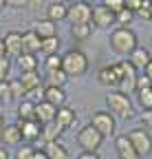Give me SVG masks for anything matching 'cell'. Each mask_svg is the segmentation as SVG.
<instances>
[{
	"instance_id": "obj_36",
	"label": "cell",
	"mask_w": 152,
	"mask_h": 159,
	"mask_svg": "<svg viewBox=\"0 0 152 159\" xmlns=\"http://www.w3.org/2000/svg\"><path fill=\"white\" fill-rule=\"evenodd\" d=\"M11 99V89H9V80L0 82V102H9Z\"/></svg>"
},
{
	"instance_id": "obj_23",
	"label": "cell",
	"mask_w": 152,
	"mask_h": 159,
	"mask_svg": "<svg viewBox=\"0 0 152 159\" xmlns=\"http://www.w3.org/2000/svg\"><path fill=\"white\" fill-rule=\"evenodd\" d=\"M20 122H35V102H20L15 108Z\"/></svg>"
},
{
	"instance_id": "obj_1",
	"label": "cell",
	"mask_w": 152,
	"mask_h": 159,
	"mask_svg": "<svg viewBox=\"0 0 152 159\" xmlns=\"http://www.w3.org/2000/svg\"><path fill=\"white\" fill-rule=\"evenodd\" d=\"M108 42H110V49H112V51H117V53H121V55H130L132 51L139 47L137 33L132 31L130 27H117L115 31L110 33Z\"/></svg>"
},
{
	"instance_id": "obj_34",
	"label": "cell",
	"mask_w": 152,
	"mask_h": 159,
	"mask_svg": "<svg viewBox=\"0 0 152 159\" xmlns=\"http://www.w3.org/2000/svg\"><path fill=\"white\" fill-rule=\"evenodd\" d=\"M9 89H11V97H24L27 89L22 86L20 80H9Z\"/></svg>"
},
{
	"instance_id": "obj_37",
	"label": "cell",
	"mask_w": 152,
	"mask_h": 159,
	"mask_svg": "<svg viewBox=\"0 0 152 159\" xmlns=\"http://www.w3.org/2000/svg\"><path fill=\"white\" fill-rule=\"evenodd\" d=\"M9 69H11L9 60H7V57H0V82L9 77Z\"/></svg>"
},
{
	"instance_id": "obj_47",
	"label": "cell",
	"mask_w": 152,
	"mask_h": 159,
	"mask_svg": "<svg viewBox=\"0 0 152 159\" xmlns=\"http://www.w3.org/2000/svg\"><path fill=\"white\" fill-rule=\"evenodd\" d=\"M5 128V117H2V113H0V130Z\"/></svg>"
},
{
	"instance_id": "obj_8",
	"label": "cell",
	"mask_w": 152,
	"mask_h": 159,
	"mask_svg": "<svg viewBox=\"0 0 152 159\" xmlns=\"http://www.w3.org/2000/svg\"><path fill=\"white\" fill-rule=\"evenodd\" d=\"M97 80H99V84H104V86H110V89H115V86H121V80H124L121 62H117V64H108V66L99 69V73H97Z\"/></svg>"
},
{
	"instance_id": "obj_32",
	"label": "cell",
	"mask_w": 152,
	"mask_h": 159,
	"mask_svg": "<svg viewBox=\"0 0 152 159\" xmlns=\"http://www.w3.org/2000/svg\"><path fill=\"white\" fill-rule=\"evenodd\" d=\"M33 152H35L33 144H22V146H18V150H15V157H13V159H31V157H33Z\"/></svg>"
},
{
	"instance_id": "obj_9",
	"label": "cell",
	"mask_w": 152,
	"mask_h": 159,
	"mask_svg": "<svg viewBox=\"0 0 152 159\" xmlns=\"http://www.w3.org/2000/svg\"><path fill=\"white\" fill-rule=\"evenodd\" d=\"M90 25H95L97 29H110L112 25H115V13L108 11L104 5H95V7H93Z\"/></svg>"
},
{
	"instance_id": "obj_20",
	"label": "cell",
	"mask_w": 152,
	"mask_h": 159,
	"mask_svg": "<svg viewBox=\"0 0 152 159\" xmlns=\"http://www.w3.org/2000/svg\"><path fill=\"white\" fill-rule=\"evenodd\" d=\"M121 71H124L121 86H126V89H132V91H135V82H137V69L130 64V60H124V62H121Z\"/></svg>"
},
{
	"instance_id": "obj_44",
	"label": "cell",
	"mask_w": 152,
	"mask_h": 159,
	"mask_svg": "<svg viewBox=\"0 0 152 159\" xmlns=\"http://www.w3.org/2000/svg\"><path fill=\"white\" fill-rule=\"evenodd\" d=\"M31 159H49V157H46V155H44V152H42V150H35V152H33V157H31Z\"/></svg>"
},
{
	"instance_id": "obj_11",
	"label": "cell",
	"mask_w": 152,
	"mask_h": 159,
	"mask_svg": "<svg viewBox=\"0 0 152 159\" xmlns=\"http://www.w3.org/2000/svg\"><path fill=\"white\" fill-rule=\"evenodd\" d=\"M18 128H20L22 142H27V144H33L35 139L42 137V124H37V122H18Z\"/></svg>"
},
{
	"instance_id": "obj_6",
	"label": "cell",
	"mask_w": 152,
	"mask_h": 159,
	"mask_svg": "<svg viewBox=\"0 0 152 159\" xmlns=\"http://www.w3.org/2000/svg\"><path fill=\"white\" fill-rule=\"evenodd\" d=\"M90 18H93V7L86 5L84 0L73 2L66 9V20H68L71 25H90Z\"/></svg>"
},
{
	"instance_id": "obj_4",
	"label": "cell",
	"mask_w": 152,
	"mask_h": 159,
	"mask_svg": "<svg viewBox=\"0 0 152 159\" xmlns=\"http://www.w3.org/2000/svg\"><path fill=\"white\" fill-rule=\"evenodd\" d=\"M102 142H104V137L95 130L90 124H86V126L80 128V133H77V144L84 148V152H97L99 146H102Z\"/></svg>"
},
{
	"instance_id": "obj_38",
	"label": "cell",
	"mask_w": 152,
	"mask_h": 159,
	"mask_svg": "<svg viewBox=\"0 0 152 159\" xmlns=\"http://www.w3.org/2000/svg\"><path fill=\"white\" fill-rule=\"evenodd\" d=\"M152 86V82L141 73V75H137V82H135V91H141V89H150Z\"/></svg>"
},
{
	"instance_id": "obj_17",
	"label": "cell",
	"mask_w": 152,
	"mask_h": 159,
	"mask_svg": "<svg viewBox=\"0 0 152 159\" xmlns=\"http://www.w3.org/2000/svg\"><path fill=\"white\" fill-rule=\"evenodd\" d=\"M20 82H22V86L27 89V93H37V91L42 89V77H40V73H37V71L22 73V75H20Z\"/></svg>"
},
{
	"instance_id": "obj_41",
	"label": "cell",
	"mask_w": 152,
	"mask_h": 159,
	"mask_svg": "<svg viewBox=\"0 0 152 159\" xmlns=\"http://www.w3.org/2000/svg\"><path fill=\"white\" fill-rule=\"evenodd\" d=\"M141 119H143V124H150V126H152V108H150V111H143Z\"/></svg>"
},
{
	"instance_id": "obj_16",
	"label": "cell",
	"mask_w": 152,
	"mask_h": 159,
	"mask_svg": "<svg viewBox=\"0 0 152 159\" xmlns=\"http://www.w3.org/2000/svg\"><path fill=\"white\" fill-rule=\"evenodd\" d=\"M0 142H2V144H9V146H20L22 135H20L18 124H5V128L0 130Z\"/></svg>"
},
{
	"instance_id": "obj_33",
	"label": "cell",
	"mask_w": 152,
	"mask_h": 159,
	"mask_svg": "<svg viewBox=\"0 0 152 159\" xmlns=\"http://www.w3.org/2000/svg\"><path fill=\"white\" fill-rule=\"evenodd\" d=\"M44 66H46V71H58V69H62V55H60V53L49 55V57L44 60Z\"/></svg>"
},
{
	"instance_id": "obj_45",
	"label": "cell",
	"mask_w": 152,
	"mask_h": 159,
	"mask_svg": "<svg viewBox=\"0 0 152 159\" xmlns=\"http://www.w3.org/2000/svg\"><path fill=\"white\" fill-rule=\"evenodd\" d=\"M0 159H9V152H7L5 146H0Z\"/></svg>"
},
{
	"instance_id": "obj_39",
	"label": "cell",
	"mask_w": 152,
	"mask_h": 159,
	"mask_svg": "<svg viewBox=\"0 0 152 159\" xmlns=\"http://www.w3.org/2000/svg\"><path fill=\"white\" fill-rule=\"evenodd\" d=\"M5 2H7L9 7H15V9H24V7L31 5V0H5Z\"/></svg>"
},
{
	"instance_id": "obj_29",
	"label": "cell",
	"mask_w": 152,
	"mask_h": 159,
	"mask_svg": "<svg viewBox=\"0 0 152 159\" xmlns=\"http://www.w3.org/2000/svg\"><path fill=\"white\" fill-rule=\"evenodd\" d=\"M90 31H93V25H71L73 40H80V42H84V40L90 38Z\"/></svg>"
},
{
	"instance_id": "obj_27",
	"label": "cell",
	"mask_w": 152,
	"mask_h": 159,
	"mask_svg": "<svg viewBox=\"0 0 152 159\" xmlns=\"http://www.w3.org/2000/svg\"><path fill=\"white\" fill-rule=\"evenodd\" d=\"M46 86H60V89H64V84L68 82V75L62 71V69H58V71H49L46 73Z\"/></svg>"
},
{
	"instance_id": "obj_28",
	"label": "cell",
	"mask_w": 152,
	"mask_h": 159,
	"mask_svg": "<svg viewBox=\"0 0 152 159\" xmlns=\"http://www.w3.org/2000/svg\"><path fill=\"white\" fill-rule=\"evenodd\" d=\"M60 51V38L58 35H53V38H44L42 40V44H40V53H44L46 57L49 55H55Z\"/></svg>"
},
{
	"instance_id": "obj_7",
	"label": "cell",
	"mask_w": 152,
	"mask_h": 159,
	"mask_svg": "<svg viewBox=\"0 0 152 159\" xmlns=\"http://www.w3.org/2000/svg\"><path fill=\"white\" fill-rule=\"evenodd\" d=\"M128 139H130L132 148H135V152H137L139 157L150 155V150H152V137H150V133H148L145 128L130 130V133H128Z\"/></svg>"
},
{
	"instance_id": "obj_49",
	"label": "cell",
	"mask_w": 152,
	"mask_h": 159,
	"mask_svg": "<svg viewBox=\"0 0 152 159\" xmlns=\"http://www.w3.org/2000/svg\"><path fill=\"white\" fill-rule=\"evenodd\" d=\"M5 7H7V2H5V0H0V11H2Z\"/></svg>"
},
{
	"instance_id": "obj_26",
	"label": "cell",
	"mask_w": 152,
	"mask_h": 159,
	"mask_svg": "<svg viewBox=\"0 0 152 159\" xmlns=\"http://www.w3.org/2000/svg\"><path fill=\"white\" fill-rule=\"evenodd\" d=\"M64 133V128L58 124V122H51V124H44L42 126V137H44V144L46 142H58V137Z\"/></svg>"
},
{
	"instance_id": "obj_3",
	"label": "cell",
	"mask_w": 152,
	"mask_h": 159,
	"mask_svg": "<svg viewBox=\"0 0 152 159\" xmlns=\"http://www.w3.org/2000/svg\"><path fill=\"white\" fill-rule=\"evenodd\" d=\"M62 71L68 77H80L88 71V57L86 53L77 51V49H71L62 55Z\"/></svg>"
},
{
	"instance_id": "obj_21",
	"label": "cell",
	"mask_w": 152,
	"mask_h": 159,
	"mask_svg": "<svg viewBox=\"0 0 152 159\" xmlns=\"http://www.w3.org/2000/svg\"><path fill=\"white\" fill-rule=\"evenodd\" d=\"M150 60H152L150 57V51H145L143 47H137L135 51L130 53V64L135 66V69H141V71L145 69V64L150 62Z\"/></svg>"
},
{
	"instance_id": "obj_15",
	"label": "cell",
	"mask_w": 152,
	"mask_h": 159,
	"mask_svg": "<svg viewBox=\"0 0 152 159\" xmlns=\"http://www.w3.org/2000/svg\"><path fill=\"white\" fill-rule=\"evenodd\" d=\"M115 150H117L119 159H139V155L135 152V148H132L128 135H119V137H115Z\"/></svg>"
},
{
	"instance_id": "obj_51",
	"label": "cell",
	"mask_w": 152,
	"mask_h": 159,
	"mask_svg": "<svg viewBox=\"0 0 152 159\" xmlns=\"http://www.w3.org/2000/svg\"><path fill=\"white\" fill-rule=\"evenodd\" d=\"M60 2H71V0H60Z\"/></svg>"
},
{
	"instance_id": "obj_52",
	"label": "cell",
	"mask_w": 152,
	"mask_h": 159,
	"mask_svg": "<svg viewBox=\"0 0 152 159\" xmlns=\"http://www.w3.org/2000/svg\"><path fill=\"white\" fill-rule=\"evenodd\" d=\"M150 2H152V0H150Z\"/></svg>"
},
{
	"instance_id": "obj_13",
	"label": "cell",
	"mask_w": 152,
	"mask_h": 159,
	"mask_svg": "<svg viewBox=\"0 0 152 159\" xmlns=\"http://www.w3.org/2000/svg\"><path fill=\"white\" fill-rule=\"evenodd\" d=\"M42 102H49L51 106L60 108L66 102V93L60 86H46V89H42Z\"/></svg>"
},
{
	"instance_id": "obj_40",
	"label": "cell",
	"mask_w": 152,
	"mask_h": 159,
	"mask_svg": "<svg viewBox=\"0 0 152 159\" xmlns=\"http://www.w3.org/2000/svg\"><path fill=\"white\" fill-rule=\"evenodd\" d=\"M141 2L143 0H126V9H130V11H139V7H141Z\"/></svg>"
},
{
	"instance_id": "obj_19",
	"label": "cell",
	"mask_w": 152,
	"mask_h": 159,
	"mask_svg": "<svg viewBox=\"0 0 152 159\" xmlns=\"http://www.w3.org/2000/svg\"><path fill=\"white\" fill-rule=\"evenodd\" d=\"M40 44H42V40L37 38L33 31H27L22 33V53H40Z\"/></svg>"
},
{
	"instance_id": "obj_2",
	"label": "cell",
	"mask_w": 152,
	"mask_h": 159,
	"mask_svg": "<svg viewBox=\"0 0 152 159\" xmlns=\"http://www.w3.org/2000/svg\"><path fill=\"white\" fill-rule=\"evenodd\" d=\"M106 104H108V113H115L121 119H132L135 117V106H132L130 97L124 91H110L106 95Z\"/></svg>"
},
{
	"instance_id": "obj_24",
	"label": "cell",
	"mask_w": 152,
	"mask_h": 159,
	"mask_svg": "<svg viewBox=\"0 0 152 159\" xmlns=\"http://www.w3.org/2000/svg\"><path fill=\"white\" fill-rule=\"evenodd\" d=\"M55 122H58L64 130L71 128V126L75 124V111L68 108V106H60V108H58V115H55Z\"/></svg>"
},
{
	"instance_id": "obj_30",
	"label": "cell",
	"mask_w": 152,
	"mask_h": 159,
	"mask_svg": "<svg viewBox=\"0 0 152 159\" xmlns=\"http://www.w3.org/2000/svg\"><path fill=\"white\" fill-rule=\"evenodd\" d=\"M132 20H135V11H130V9H126V7L115 13V22H117L119 27H130Z\"/></svg>"
},
{
	"instance_id": "obj_14",
	"label": "cell",
	"mask_w": 152,
	"mask_h": 159,
	"mask_svg": "<svg viewBox=\"0 0 152 159\" xmlns=\"http://www.w3.org/2000/svg\"><path fill=\"white\" fill-rule=\"evenodd\" d=\"M2 42H5V51H7V55H15V57H18V55L22 53V33L9 31V33H5Z\"/></svg>"
},
{
	"instance_id": "obj_12",
	"label": "cell",
	"mask_w": 152,
	"mask_h": 159,
	"mask_svg": "<svg viewBox=\"0 0 152 159\" xmlns=\"http://www.w3.org/2000/svg\"><path fill=\"white\" fill-rule=\"evenodd\" d=\"M55 115H58V108L51 106L49 102H37L35 104V122L37 124H51L55 122Z\"/></svg>"
},
{
	"instance_id": "obj_10",
	"label": "cell",
	"mask_w": 152,
	"mask_h": 159,
	"mask_svg": "<svg viewBox=\"0 0 152 159\" xmlns=\"http://www.w3.org/2000/svg\"><path fill=\"white\" fill-rule=\"evenodd\" d=\"M31 31L44 40V38H53V35H58V22H53V20L49 18H40V20H33V25H31Z\"/></svg>"
},
{
	"instance_id": "obj_43",
	"label": "cell",
	"mask_w": 152,
	"mask_h": 159,
	"mask_svg": "<svg viewBox=\"0 0 152 159\" xmlns=\"http://www.w3.org/2000/svg\"><path fill=\"white\" fill-rule=\"evenodd\" d=\"M143 75L150 80V82H152V60H150V62L145 64V69H143Z\"/></svg>"
},
{
	"instance_id": "obj_25",
	"label": "cell",
	"mask_w": 152,
	"mask_h": 159,
	"mask_svg": "<svg viewBox=\"0 0 152 159\" xmlns=\"http://www.w3.org/2000/svg\"><path fill=\"white\" fill-rule=\"evenodd\" d=\"M66 9H68V7H66L64 2L55 0V2H51L49 9H46V18L53 20V22H58V20H64V18H66Z\"/></svg>"
},
{
	"instance_id": "obj_22",
	"label": "cell",
	"mask_w": 152,
	"mask_h": 159,
	"mask_svg": "<svg viewBox=\"0 0 152 159\" xmlns=\"http://www.w3.org/2000/svg\"><path fill=\"white\" fill-rule=\"evenodd\" d=\"M15 62H18V69L22 73L37 71V55H33V53H20L15 57Z\"/></svg>"
},
{
	"instance_id": "obj_31",
	"label": "cell",
	"mask_w": 152,
	"mask_h": 159,
	"mask_svg": "<svg viewBox=\"0 0 152 159\" xmlns=\"http://www.w3.org/2000/svg\"><path fill=\"white\" fill-rule=\"evenodd\" d=\"M137 97H139V104L143 106V111H150L152 108V86L137 91Z\"/></svg>"
},
{
	"instance_id": "obj_18",
	"label": "cell",
	"mask_w": 152,
	"mask_h": 159,
	"mask_svg": "<svg viewBox=\"0 0 152 159\" xmlns=\"http://www.w3.org/2000/svg\"><path fill=\"white\" fill-rule=\"evenodd\" d=\"M42 152L49 157V159H68V150L62 142H46Z\"/></svg>"
},
{
	"instance_id": "obj_46",
	"label": "cell",
	"mask_w": 152,
	"mask_h": 159,
	"mask_svg": "<svg viewBox=\"0 0 152 159\" xmlns=\"http://www.w3.org/2000/svg\"><path fill=\"white\" fill-rule=\"evenodd\" d=\"M0 57H7V51H5V42H2V38H0Z\"/></svg>"
},
{
	"instance_id": "obj_48",
	"label": "cell",
	"mask_w": 152,
	"mask_h": 159,
	"mask_svg": "<svg viewBox=\"0 0 152 159\" xmlns=\"http://www.w3.org/2000/svg\"><path fill=\"white\" fill-rule=\"evenodd\" d=\"M84 2H86V5H90V7H93V5H95V2H102V0H84Z\"/></svg>"
},
{
	"instance_id": "obj_42",
	"label": "cell",
	"mask_w": 152,
	"mask_h": 159,
	"mask_svg": "<svg viewBox=\"0 0 152 159\" xmlns=\"http://www.w3.org/2000/svg\"><path fill=\"white\" fill-rule=\"evenodd\" d=\"M77 159H102V157H99L97 152H82Z\"/></svg>"
},
{
	"instance_id": "obj_35",
	"label": "cell",
	"mask_w": 152,
	"mask_h": 159,
	"mask_svg": "<svg viewBox=\"0 0 152 159\" xmlns=\"http://www.w3.org/2000/svg\"><path fill=\"white\" fill-rule=\"evenodd\" d=\"M102 5H104L108 11L117 13V11H121V9L126 7V0H102Z\"/></svg>"
},
{
	"instance_id": "obj_5",
	"label": "cell",
	"mask_w": 152,
	"mask_h": 159,
	"mask_svg": "<svg viewBox=\"0 0 152 159\" xmlns=\"http://www.w3.org/2000/svg\"><path fill=\"white\" fill-rule=\"evenodd\" d=\"M90 126L97 130L102 137H110V135H115V117H112V113L108 111H97V113H93L90 117Z\"/></svg>"
},
{
	"instance_id": "obj_50",
	"label": "cell",
	"mask_w": 152,
	"mask_h": 159,
	"mask_svg": "<svg viewBox=\"0 0 152 159\" xmlns=\"http://www.w3.org/2000/svg\"><path fill=\"white\" fill-rule=\"evenodd\" d=\"M148 20H152V5H150V18H148Z\"/></svg>"
}]
</instances>
